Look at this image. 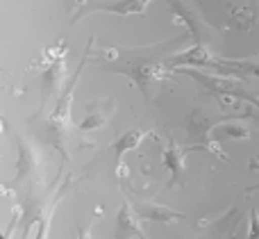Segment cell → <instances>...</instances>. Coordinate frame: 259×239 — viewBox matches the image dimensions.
<instances>
[{
	"mask_svg": "<svg viewBox=\"0 0 259 239\" xmlns=\"http://www.w3.org/2000/svg\"><path fill=\"white\" fill-rule=\"evenodd\" d=\"M143 137H155V132H143V130H137V128H134V130L123 132V135L112 144V150L116 153V171L123 167V155L137 148V146L143 141Z\"/></svg>",
	"mask_w": 259,
	"mask_h": 239,
	"instance_id": "cell-10",
	"label": "cell"
},
{
	"mask_svg": "<svg viewBox=\"0 0 259 239\" xmlns=\"http://www.w3.org/2000/svg\"><path fill=\"white\" fill-rule=\"evenodd\" d=\"M173 75H189L191 80H196L207 94L214 96L216 100L234 98V100H241V103H248V105H252V107L259 109V96L248 89L246 80H241V77L219 75V73L200 71V68H189V66L175 68Z\"/></svg>",
	"mask_w": 259,
	"mask_h": 239,
	"instance_id": "cell-2",
	"label": "cell"
},
{
	"mask_svg": "<svg viewBox=\"0 0 259 239\" xmlns=\"http://www.w3.org/2000/svg\"><path fill=\"white\" fill-rule=\"evenodd\" d=\"M114 239H148L141 230V219L134 214L130 201H123L121 210L116 214V228H114Z\"/></svg>",
	"mask_w": 259,
	"mask_h": 239,
	"instance_id": "cell-9",
	"label": "cell"
},
{
	"mask_svg": "<svg viewBox=\"0 0 259 239\" xmlns=\"http://www.w3.org/2000/svg\"><path fill=\"white\" fill-rule=\"evenodd\" d=\"M248 137H252V130L243 121H237V118H223V121H219L209 130V135H207V139H205L202 146L207 148V153H214L219 160H228L223 153H221V144H225V141H234V139H248Z\"/></svg>",
	"mask_w": 259,
	"mask_h": 239,
	"instance_id": "cell-6",
	"label": "cell"
},
{
	"mask_svg": "<svg viewBox=\"0 0 259 239\" xmlns=\"http://www.w3.org/2000/svg\"><path fill=\"white\" fill-rule=\"evenodd\" d=\"M166 5H168L170 18L178 25L187 27V34L193 44H209V25L187 0H166Z\"/></svg>",
	"mask_w": 259,
	"mask_h": 239,
	"instance_id": "cell-5",
	"label": "cell"
},
{
	"mask_svg": "<svg viewBox=\"0 0 259 239\" xmlns=\"http://www.w3.org/2000/svg\"><path fill=\"white\" fill-rule=\"evenodd\" d=\"M239 221H241V210H239L237 205H232L223 217H219L214 223L205 226L200 235L193 239H234Z\"/></svg>",
	"mask_w": 259,
	"mask_h": 239,
	"instance_id": "cell-8",
	"label": "cell"
},
{
	"mask_svg": "<svg viewBox=\"0 0 259 239\" xmlns=\"http://www.w3.org/2000/svg\"><path fill=\"white\" fill-rule=\"evenodd\" d=\"M134 214L141 219V223H173V221H184L189 219L184 212L168 208L161 203H152V201H141V198H130Z\"/></svg>",
	"mask_w": 259,
	"mask_h": 239,
	"instance_id": "cell-7",
	"label": "cell"
},
{
	"mask_svg": "<svg viewBox=\"0 0 259 239\" xmlns=\"http://www.w3.org/2000/svg\"><path fill=\"white\" fill-rule=\"evenodd\" d=\"M255 160H257V162H259V155H257V157H255Z\"/></svg>",
	"mask_w": 259,
	"mask_h": 239,
	"instance_id": "cell-15",
	"label": "cell"
},
{
	"mask_svg": "<svg viewBox=\"0 0 259 239\" xmlns=\"http://www.w3.org/2000/svg\"><path fill=\"white\" fill-rule=\"evenodd\" d=\"M152 0H64L68 12V25L75 27L94 14H112V16H141L150 7Z\"/></svg>",
	"mask_w": 259,
	"mask_h": 239,
	"instance_id": "cell-3",
	"label": "cell"
},
{
	"mask_svg": "<svg viewBox=\"0 0 259 239\" xmlns=\"http://www.w3.org/2000/svg\"><path fill=\"white\" fill-rule=\"evenodd\" d=\"M77 239H91V230L89 228H80V230H77Z\"/></svg>",
	"mask_w": 259,
	"mask_h": 239,
	"instance_id": "cell-13",
	"label": "cell"
},
{
	"mask_svg": "<svg viewBox=\"0 0 259 239\" xmlns=\"http://www.w3.org/2000/svg\"><path fill=\"white\" fill-rule=\"evenodd\" d=\"M189 34L170 36V39L157 41V44H143V46H123V44H109V41H96L98 53L91 57V62L98 64L103 73L112 75H123L130 80V85L141 91L143 100L150 103V89L155 82L173 77L170 59L182 46H187Z\"/></svg>",
	"mask_w": 259,
	"mask_h": 239,
	"instance_id": "cell-1",
	"label": "cell"
},
{
	"mask_svg": "<svg viewBox=\"0 0 259 239\" xmlns=\"http://www.w3.org/2000/svg\"><path fill=\"white\" fill-rule=\"evenodd\" d=\"M155 139L159 141L161 146V164L168 171V182L166 187L168 189H175V187H184L187 182V157L196 150H207L202 144H193V146H178L175 139H161V137L155 135Z\"/></svg>",
	"mask_w": 259,
	"mask_h": 239,
	"instance_id": "cell-4",
	"label": "cell"
},
{
	"mask_svg": "<svg viewBox=\"0 0 259 239\" xmlns=\"http://www.w3.org/2000/svg\"><path fill=\"white\" fill-rule=\"evenodd\" d=\"M248 169H250V171H255V173H259V162H257L255 157H252L250 162H248Z\"/></svg>",
	"mask_w": 259,
	"mask_h": 239,
	"instance_id": "cell-14",
	"label": "cell"
},
{
	"mask_svg": "<svg viewBox=\"0 0 259 239\" xmlns=\"http://www.w3.org/2000/svg\"><path fill=\"white\" fill-rule=\"evenodd\" d=\"M246 239H259V212L255 208H250V226H248Z\"/></svg>",
	"mask_w": 259,
	"mask_h": 239,
	"instance_id": "cell-12",
	"label": "cell"
},
{
	"mask_svg": "<svg viewBox=\"0 0 259 239\" xmlns=\"http://www.w3.org/2000/svg\"><path fill=\"white\" fill-rule=\"evenodd\" d=\"M257 16H259V5L257 3L246 5V7H234L232 12H230V25L248 30V27H252L257 23Z\"/></svg>",
	"mask_w": 259,
	"mask_h": 239,
	"instance_id": "cell-11",
	"label": "cell"
}]
</instances>
